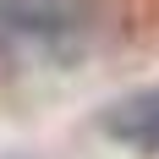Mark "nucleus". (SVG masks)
<instances>
[{
  "instance_id": "1",
  "label": "nucleus",
  "mask_w": 159,
  "mask_h": 159,
  "mask_svg": "<svg viewBox=\"0 0 159 159\" xmlns=\"http://www.w3.org/2000/svg\"><path fill=\"white\" fill-rule=\"evenodd\" d=\"M0 11H6V28L22 33V39H33V44L71 39V33L82 28L71 0H0Z\"/></svg>"
},
{
  "instance_id": "2",
  "label": "nucleus",
  "mask_w": 159,
  "mask_h": 159,
  "mask_svg": "<svg viewBox=\"0 0 159 159\" xmlns=\"http://www.w3.org/2000/svg\"><path fill=\"white\" fill-rule=\"evenodd\" d=\"M99 126L110 132L115 143H132L143 154H159V88H143V93L121 99L99 115Z\"/></svg>"
}]
</instances>
